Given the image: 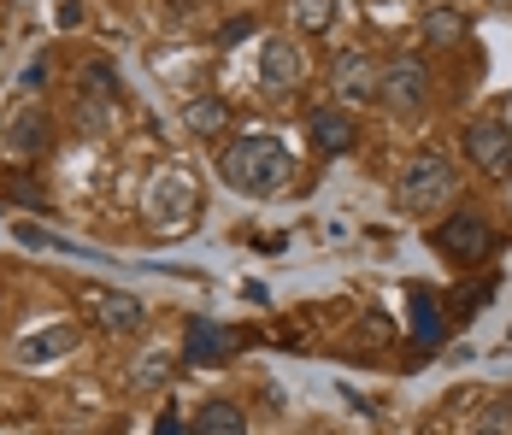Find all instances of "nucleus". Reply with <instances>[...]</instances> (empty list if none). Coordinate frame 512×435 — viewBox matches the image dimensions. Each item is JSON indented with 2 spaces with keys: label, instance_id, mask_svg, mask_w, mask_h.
Returning a JSON list of instances; mask_svg holds the SVG:
<instances>
[{
  "label": "nucleus",
  "instance_id": "1",
  "mask_svg": "<svg viewBox=\"0 0 512 435\" xmlns=\"http://www.w3.org/2000/svg\"><path fill=\"white\" fill-rule=\"evenodd\" d=\"M218 177L236 194H277L295 183V147L271 130H248L218 147Z\"/></svg>",
  "mask_w": 512,
  "mask_h": 435
},
{
  "label": "nucleus",
  "instance_id": "2",
  "mask_svg": "<svg viewBox=\"0 0 512 435\" xmlns=\"http://www.w3.org/2000/svg\"><path fill=\"white\" fill-rule=\"evenodd\" d=\"M454 200H460V171L442 153H418L407 171H401V206H407L412 218L454 212Z\"/></svg>",
  "mask_w": 512,
  "mask_h": 435
},
{
  "label": "nucleus",
  "instance_id": "3",
  "mask_svg": "<svg viewBox=\"0 0 512 435\" xmlns=\"http://www.w3.org/2000/svg\"><path fill=\"white\" fill-rule=\"evenodd\" d=\"M377 100H383L395 118H418V112H430V71H424V59L395 53V59L377 71Z\"/></svg>",
  "mask_w": 512,
  "mask_h": 435
},
{
  "label": "nucleus",
  "instance_id": "4",
  "mask_svg": "<svg viewBox=\"0 0 512 435\" xmlns=\"http://www.w3.org/2000/svg\"><path fill=\"white\" fill-rule=\"evenodd\" d=\"M436 253L448 259V265H483L489 253H495V230H489V218H477V212H465V206H454L442 224H436Z\"/></svg>",
  "mask_w": 512,
  "mask_h": 435
},
{
  "label": "nucleus",
  "instance_id": "5",
  "mask_svg": "<svg viewBox=\"0 0 512 435\" xmlns=\"http://www.w3.org/2000/svg\"><path fill=\"white\" fill-rule=\"evenodd\" d=\"M460 147L489 183H507L512 177V124H501V118H471L460 130Z\"/></svg>",
  "mask_w": 512,
  "mask_h": 435
},
{
  "label": "nucleus",
  "instance_id": "6",
  "mask_svg": "<svg viewBox=\"0 0 512 435\" xmlns=\"http://www.w3.org/2000/svg\"><path fill=\"white\" fill-rule=\"evenodd\" d=\"M195 177L189 171H159L154 189H148V218H154L159 230H177V224H189L195 218Z\"/></svg>",
  "mask_w": 512,
  "mask_h": 435
},
{
  "label": "nucleus",
  "instance_id": "7",
  "mask_svg": "<svg viewBox=\"0 0 512 435\" xmlns=\"http://www.w3.org/2000/svg\"><path fill=\"white\" fill-rule=\"evenodd\" d=\"M330 95H336V106H377V59L371 53L348 48L336 65H330Z\"/></svg>",
  "mask_w": 512,
  "mask_h": 435
},
{
  "label": "nucleus",
  "instance_id": "8",
  "mask_svg": "<svg viewBox=\"0 0 512 435\" xmlns=\"http://www.w3.org/2000/svg\"><path fill=\"white\" fill-rule=\"evenodd\" d=\"M259 83L265 89H301L307 83V53L295 36H265L259 42Z\"/></svg>",
  "mask_w": 512,
  "mask_h": 435
},
{
  "label": "nucleus",
  "instance_id": "9",
  "mask_svg": "<svg viewBox=\"0 0 512 435\" xmlns=\"http://www.w3.org/2000/svg\"><path fill=\"white\" fill-rule=\"evenodd\" d=\"M307 136L318 153H330V159H342V153H354L359 147V118L348 106H312L307 112Z\"/></svg>",
  "mask_w": 512,
  "mask_h": 435
},
{
  "label": "nucleus",
  "instance_id": "10",
  "mask_svg": "<svg viewBox=\"0 0 512 435\" xmlns=\"http://www.w3.org/2000/svg\"><path fill=\"white\" fill-rule=\"evenodd\" d=\"M142 324H148L142 294H124V289H101L95 294V330H101V336H112V341L142 336Z\"/></svg>",
  "mask_w": 512,
  "mask_h": 435
},
{
  "label": "nucleus",
  "instance_id": "11",
  "mask_svg": "<svg viewBox=\"0 0 512 435\" xmlns=\"http://www.w3.org/2000/svg\"><path fill=\"white\" fill-rule=\"evenodd\" d=\"M6 147H12L24 165H36V159L53 147V118H48V106H18V112H12V124H6Z\"/></svg>",
  "mask_w": 512,
  "mask_h": 435
},
{
  "label": "nucleus",
  "instance_id": "12",
  "mask_svg": "<svg viewBox=\"0 0 512 435\" xmlns=\"http://www.w3.org/2000/svg\"><path fill=\"white\" fill-rule=\"evenodd\" d=\"M230 353H236V330H218V324H206V318L189 324V347H183L189 365H224Z\"/></svg>",
  "mask_w": 512,
  "mask_h": 435
},
{
  "label": "nucleus",
  "instance_id": "13",
  "mask_svg": "<svg viewBox=\"0 0 512 435\" xmlns=\"http://www.w3.org/2000/svg\"><path fill=\"white\" fill-rule=\"evenodd\" d=\"M77 347V324H48V330H30L18 341V365H42V359H65Z\"/></svg>",
  "mask_w": 512,
  "mask_h": 435
},
{
  "label": "nucleus",
  "instance_id": "14",
  "mask_svg": "<svg viewBox=\"0 0 512 435\" xmlns=\"http://www.w3.org/2000/svg\"><path fill=\"white\" fill-rule=\"evenodd\" d=\"M407 312H412V336H418V347L424 353H436L442 347V306H436V294L430 289H407Z\"/></svg>",
  "mask_w": 512,
  "mask_h": 435
},
{
  "label": "nucleus",
  "instance_id": "15",
  "mask_svg": "<svg viewBox=\"0 0 512 435\" xmlns=\"http://www.w3.org/2000/svg\"><path fill=\"white\" fill-rule=\"evenodd\" d=\"M189 435H248V412L236 400H206L195 412V424H189Z\"/></svg>",
  "mask_w": 512,
  "mask_h": 435
},
{
  "label": "nucleus",
  "instance_id": "16",
  "mask_svg": "<svg viewBox=\"0 0 512 435\" xmlns=\"http://www.w3.org/2000/svg\"><path fill=\"white\" fill-rule=\"evenodd\" d=\"M289 18H295L301 36H330V24L342 18V0H295Z\"/></svg>",
  "mask_w": 512,
  "mask_h": 435
},
{
  "label": "nucleus",
  "instance_id": "17",
  "mask_svg": "<svg viewBox=\"0 0 512 435\" xmlns=\"http://www.w3.org/2000/svg\"><path fill=\"white\" fill-rule=\"evenodd\" d=\"M460 36H465V12L460 6H436V12L424 18V42H430V48H454Z\"/></svg>",
  "mask_w": 512,
  "mask_h": 435
},
{
  "label": "nucleus",
  "instance_id": "18",
  "mask_svg": "<svg viewBox=\"0 0 512 435\" xmlns=\"http://www.w3.org/2000/svg\"><path fill=\"white\" fill-rule=\"evenodd\" d=\"M183 118H189V130H195V136H218L230 112H224V100H218V95H195L189 106H183Z\"/></svg>",
  "mask_w": 512,
  "mask_h": 435
},
{
  "label": "nucleus",
  "instance_id": "19",
  "mask_svg": "<svg viewBox=\"0 0 512 435\" xmlns=\"http://www.w3.org/2000/svg\"><path fill=\"white\" fill-rule=\"evenodd\" d=\"M0 194H18L24 206H48V194L36 189V177H24V171H6L0 177Z\"/></svg>",
  "mask_w": 512,
  "mask_h": 435
},
{
  "label": "nucleus",
  "instance_id": "20",
  "mask_svg": "<svg viewBox=\"0 0 512 435\" xmlns=\"http://www.w3.org/2000/svg\"><path fill=\"white\" fill-rule=\"evenodd\" d=\"M471 435H512V412H507V406H495V412H483V418L471 424Z\"/></svg>",
  "mask_w": 512,
  "mask_h": 435
},
{
  "label": "nucleus",
  "instance_id": "21",
  "mask_svg": "<svg viewBox=\"0 0 512 435\" xmlns=\"http://www.w3.org/2000/svg\"><path fill=\"white\" fill-rule=\"evenodd\" d=\"M248 36H254V18H230V24L218 30V42H224V48H230V42H248Z\"/></svg>",
  "mask_w": 512,
  "mask_h": 435
},
{
  "label": "nucleus",
  "instance_id": "22",
  "mask_svg": "<svg viewBox=\"0 0 512 435\" xmlns=\"http://www.w3.org/2000/svg\"><path fill=\"white\" fill-rule=\"evenodd\" d=\"M48 83V53H36L30 65H24V89H42Z\"/></svg>",
  "mask_w": 512,
  "mask_h": 435
},
{
  "label": "nucleus",
  "instance_id": "23",
  "mask_svg": "<svg viewBox=\"0 0 512 435\" xmlns=\"http://www.w3.org/2000/svg\"><path fill=\"white\" fill-rule=\"evenodd\" d=\"M159 435H183V424H177V412H165V418H159Z\"/></svg>",
  "mask_w": 512,
  "mask_h": 435
},
{
  "label": "nucleus",
  "instance_id": "24",
  "mask_svg": "<svg viewBox=\"0 0 512 435\" xmlns=\"http://www.w3.org/2000/svg\"><path fill=\"white\" fill-rule=\"evenodd\" d=\"M501 6H512V0H501Z\"/></svg>",
  "mask_w": 512,
  "mask_h": 435
},
{
  "label": "nucleus",
  "instance_id": "25",
  "mask_svg": "<svg viewBox=\"0 0 512 435\" xmlns=\"http://www.w3.org/2000/svg\"><path fill=\"white\" fill-rule=\"evenodd\" d=\"M507 341H512V336H507Z\"/></svg>",
  "mask_w": 512,
  "mask_h": 435
}]
</instances>
